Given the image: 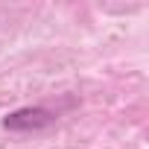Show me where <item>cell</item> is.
Instances as JSON below:
<instances>
[{"label":"cell","instance_id":"obj_1","mask_svg":"<svg viewBox=\"0 0 149 149\" xmlns=\"http://www.w3.org/2000/svg\"><path fill=\"white\" fill-rule=\"evenodd\" d=\"M56 117H53V111H47V108H18V111H12V114H6L3 117V129H9V132H38V129H44V126H50Z\"/></svg>","mask_w":149,"mask_h":149}]
</instances>
